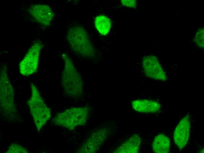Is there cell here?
Listing matches in <instances>:
<instances>
[{
	"label": "cell",
	"mask_w": 204,
	"mask_h": 153,
	"mask_svg": "<svg viewBox=\"0 0 204 153\" xmlns=\"http://www.w3.org/2000/svg\"><path fill=\"white\" fill-rule=\"evenodd\" d=\"M13 88L8 75L5 65L1 67L0 71V107L4 117L14 121L18 116L14 102Z\"/></svg>",
	"instance_id": "cell-1"
},
{
	"label": "cell",
	"mask_w": 204,
	"mask_h": 153,
	"mask_svg": "<svg viewBox=\"0 0 204 153\" xmlns=\"http://www.w3.org/2000/svg\"><path fill=\"white\" fill-rule=\"evenodd\" d=\"M62 57L64 62V68L62 75V86L67 95L73 98L79 97L83 93L81 76L66 54H63Z\"/></svg>",
	"instance_id": "cell-2"
},
{
	"label": "cell",
	"mask_w": 204,
	"mask_h": 153,
	"mask_svg": "<svg viewBox=\"0 0 204 153\" xmlns=\"http://www.w3.org/2000/svg\"><path fill=\"white\" fill-rule=\"evenodd\" d=\"M67 39L72 49L77 54L91 58L94 55V49L85 30L80 26L70 28L67 34Z\"/></svg>",
	"instance_id": "cell-3"
},
{
	"label": "cell",
	"mask_w": 204,
	"mask_h": 153,
	"mask_svg": "<svg viewBox=\"0 0 204 153\" xmlns=\"http://www.w3.org/2000/svg\"><path fill=\"white\" fill-rule=\"evenodd\" d=\"M31 96L27 104L38 132L51 117L50 111L47 107L35 86L31 83Z\"/></svg>",
	"instance_id": "cell-4"
},
{
	"label": "cell",
	"mask_w": 204,
	"mask_h": 153,
	"mask_svg": "<svg viewBox=\"0 0 204 153\" xmlns=\"http://www.w3.org/2000/svg\"><path fill=\"white\" fill-rule=\"evenodd\" d=\"M88 113L86 107L71 108L58 114L53 121L56 125L72 130L77 126L84 125Z\"/></svg>",
	"instance_id": "cell-5"
},
{
	"label": "cell",
	"mask_w": 204,
	"mask_h": 153,
	"mask_svg": "<svg viewBox=\"0 0 204 153\" xmlns=\"http://www.w3.org/2000/svg\"><path fill=\"white\" fill-rule=\"evenodd\" d=\"M43 46L41 42L38 41L30 47L19 64L21 74L28 76L37 72L40 53Z\"/></svg>",
	"instance_id": "cell-6"
},
{
	"label": "cell",
	"mask_w": 204,
	"mask_h": 153,
	"mask_svg": "<svg viewBox=\"0 0 204 153\" xmlns=\"http://www.w3.org/2000/svg\"><path fill=\"white\" fill-rule=\"evenodd\" d=\"M142 67L147 76L163 81L166 79V76L155 56L149 55L144 57L142 61Z\"/></svg>",
	"instance_id": "cell-7"
},
{
	"label": "cell",
	"mask_w": 204,
	"mask_h": 153,
	"mask_svg": "<svg viewBox=\"0 0 204 153\" xmlns=\"http://www.w3.org/2000/svg\"><path fill=\"white\" fill-rule=\"evenodd\" d=\"M28 11L36 21L45 26L50 25L54 16L50 8L45 4L32 5Z\"/></svg>",
	"instance_id": "cell-8"
},
{
	"label": "cell",
	"mask_w": 204,
	"mask_h": 153,
	"mask_svg": "<svg viewBox=\"0 0 204 153\" xmlns=\"http://www.w3.org/2000/svg\"><path fill=\"white\" fill-rule=\"evenodd\" d=\"M191 124L189 117H183L176 128L173 134L174 143L180 149L187 144L190 132Z\"/></svg>",
	"instance_id": "cell-9"
},
{
	"label": "cell",
	"mask_w": 204,
	"mask_h": 153,
	"mask_svg": "<svg viewBox=\"0 0 204 153\" xmlns=\"http://www.w3.org/2000/svg\"><path fill=\"white\" fill-rule=\"evenodd\" d=\"M108 131L105 128L99 129L93 133L80 149V153H94L97 151L106 138Z\"/></svg>",
	"instance_id": "cell-10"
},
{
	"label": "cell",
	"mask_w": 204,
	"mask_h": 153,
	"mask_svg": "<svg viewBox=\"0 0 204 153\" xmlns=\"http://www.w3.org/2000/svg\"><path fill=\"white\" fill-rule=\"evenodd\" d=\"M132 108L139 112L154 113L160 108V104L157 102L147 99H136L131 103Z\"/></svg>",
	"instance_id": "cell-11"
},
{
	"label": "cell",
	"mask_w": 204,
	"mask_h": 153,
	"mask_svg": "<svg viewBox=\"0 0 204 153\" xmlns=\"http://www.w3.org/2000/svg\"><path fill=\"white\" fill-rule=\"evenodd\" d=\"M141 138L137 134L132 135L122 145L118 147L114 153H137L139 151Z\"/></svg>",
	"instance_id": "cell-12"
},
{
	"label": "cell",
	"mask_w": 204,
	"mask_h": 153,
	"mask_svg": "<svg viewBox=\"0 0 204 153\" xmlns=\"http://www.w3.org/2000/svg\"><path fill=\"white\" fill-rule=\"evenodd\" d=\"M170 146L169 138L162 134L158 135L154 138L152 145L154 152L157 153H168Z\"/></svg>",
	"instance_id": "cell-13"
},
{
	"label": "cell",
	"mask_w": 204,
	"mask_h": 153,
	"mask_svg": "<svg viewBox=\"0 0 204 153\" xmlns=\"http://www.w3.org/2000/svg\"><path fill=\"white\" fill-rule=\"evenodd\" d=\"M96 27L102 35H106L108 34L111 26L110 19L103 15L97 16L95 21Z\"/></svg>",
	"instance_id": "cell-14"
},
{
	"label": "cell",
	"mask_w": 204,
	"mask_h": 153,
	"mask_svg": "<svg viewBox=\"0 0 204 153\" xmlns=\"http://www.w3.org/2000/svg\"><path fill=\"white\" fill-rule=\"evenodd\" d=\"M195 41L198 46L200 48H203L204 46V30L202 28L197 31L195 37Z\"/></svg>",
	"instance_id": "cell-15"
},
{
	"label": "cell",
	"mask_w": 204,
	"mask_h": 153,
	"mask_svg": "<svg viewBox=\"0 0 204 153\" xmlns=\"http://www.w3.org/2000/svg\"><path fill=\"white\" fill-rule=\"evenodd\" d=\"M28 151L21 146L17 144H12L9 147L6 153H28Z\"/></svg>",
	"instance_id": "cell-16"
},
{
	"label": "cell",
	"mask_w": 204,
	"mask_h": 153,
	"mask_svg": "<svg viewBox=\"0 0 204 153\" xmlns=\"http://www.w3.org/2000/svg\"><path fill=\"white\" fill-rule=\"evenodd\" d=\"M122 4L123 5L135 8L136 2L135 0H121Z\"/></svg>",
	"instance_id": "cell-17"
}]
</instances>
